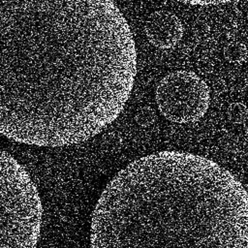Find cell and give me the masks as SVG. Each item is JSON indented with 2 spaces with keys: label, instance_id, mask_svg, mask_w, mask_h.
Segmentation results:
<instances>
[{
  "label": "cell",
  "instance_id": "1",
  "mask_svg": "<svg viewBox=\"0 0 248 248\" xmlns=\"http://www.w3.org/2000/svg\"><path fill=\"white\" fill-rule=\"evenodd\" d=\"M137 75L111 0H0V135L39 147L82 143L122 112Z\"/></svg>",
  "mask_w": 248,
  "mask_h": 248
},
{
  "label": "cell",
  "instance_id": "2",
  "mask_svg": "<svg viewBox=\"0 0 248 248\" xmlns=\"http://www.w3.org/2000/svg\"><path fill=\"white\" fill-rule=\"evenodd\" d=\"M89 242L90 248H248V192L205 156L150 153L103 189Z\"/></svg>",
  "mask_w": 248,
  "mask_h": 248
},
{
  "label": "cell",
  "instance_id": "3",
  "mask_svg": "<svg viewBox=\"0 0 248 248\" xmlns=\"http://www.w3.org/2000/svg\"><path fill=\"white\" fill-rule=\"evenodd\" d=\"M43 204L28 170L0 148V248H37Z\"/></svg>",
  "mask_w": 248,
  "mask_h": 248
},
{
  "label": "cell",
  "instance_id": "4",
  "mask_svg": "<svg viewBox=\"0 0 248 248\" xmlns=\"http://www.w3.org/2000/svg\"><path fill=\"white\" fill-rule=\"evenodd\" d=\"M155 99L159 111L167 120L177 124L194 123L208 109L210 89L196 73L177 70L159 81Z\"/></svg>",
  "mask_w": 248,
  "mask_h": 248
},
{
  "label": "cell",
  "instance_id": "5",
  "mask_svg": "<svg viewBox=\"0 0 248 248\" xmlns=\"http://www.w3.org/2000/svg\"><path fill=\"white\" fill-rule=\"evenodd\" d=\"M145 35L149 43L161 49L175 46L183 36L181 20L169 11H156L146 19L144 25Z\"/></svg>",
  "mask_w": 248,
  "mask_h": 248
},
{
  "label": "cell",
  "instance_id": "6",
  "mask_svg": "<svg viewBox=\"0 0 248 248\" xmlns=\"http://www.w3.org/2000/svg\"><path fill=\"white\" fill-rule=\"evenodd\" d=\"M248 49L244 43L232 41L224 47V56L231 63H242L246 60Z\"/></svg>",
  "mask_w": 248,
  "mask_h": 248
},
{
  "label": "cell",
  "instance_id": "7",
  "mask_svg": "<svg viewBox=\"0 0 248 248\" xmlns=\"http://www.w3.org/2000/svg\"><path fill=\"white\" fill-rule=\"evenodd\" d=\"M229 114L232 120L241 121L248 115V108L242 103H233L229 108Z\"/></svg>",
  "mask_w": 248,
  "mask_h": 248
},
{
  "label": "cell",
  "instance_id": "8",
  "mask_svg": "<svg viewBox=\"0 0 248 248\" xmlns=\"http://www.w3.org/2000/svg\"><path fill=\"white\" fill-rule=\"evenodd\" d=\"M181 3L196 5V6H208V5H220L231 2L232 0H175Z\"/></svg>",
  "mask_w": 248,
  "mask_h": 248
},
{
  "label": "cell",
  "instance_id": "9",
  "mask_svg": "<svg viewBox=\"0 0 248 248\" xmlns=\"http://www.w3.org/2000/svg\"><path fill=\"white\" fill-rule=\"evenodd\" d=\"M198 69L202 74H208L210 72H212L213 70V64L210 60L206 59V58H202L200 59L197 63Z\"/></svg>",
  "mask_w": 248,
  "mask_h": 248
},
{
  "label": "cell",
  "instance_id": "10",
  "mask_svg": "<svg viewBox=\"0 0 248 248\" xmlns=\"http://www.w3.org/2000/svg\"><path fill=\"white\" fill-rule=\"evenodd\" d=\"M196 26L198 27V31L199 32H202V33H206L207 30H208V26L206 23L204 22H202V21H198Z\"/></svg>",
  "mask_w": 248,
  "mask_h": 248
}]
</instances>
